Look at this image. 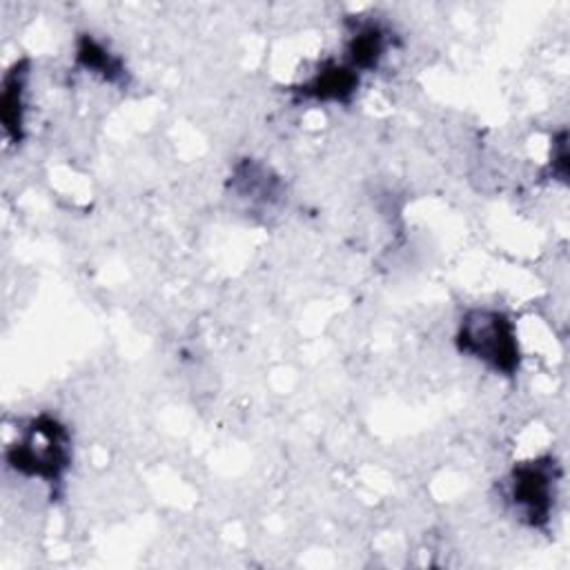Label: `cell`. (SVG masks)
Masks as SVG:
<instances>
[{"label": "cell", "instance_id": "1", "mask_svg": "<svg viewBox=\"0 0 570 570\" xmlns=\"http://www.w3.org/2000/svg\"><path fill=\"white\" fill-rule=\"evenodd\" d=\"M456 345L463 354L494 372L514 374L519 367L514 323L497 309H474L465 314L456 332Z\"/></svg>", "mask_w": 570, "mask_h": 570}, {"label": "cell", "instance_id": "2", "mask_svg": "<svg viewBox=\"0 0 570 570\" xmlns=\"http://www.w3.org/2000/svg\"><path fill=\"white\" fill-rule=\"evenodd\" d=\"M9 463L27 474L47 481L60 479L69 463V439L53 419H33L9 450Z\"/></svg>", "mask_w": 570, "mask_h": 570}, {"label": "cell", "instance_id": "3", "mask_svg": "<svg viewBox=\"0 0 570 570\" xmlns=\"http://www.w3.org/2000/svg\"><path fill=\"white\" fill-rule=\"evenodd\" d=\"M554 479L557 474L550 459L521 463L512 470L508 494L514 510H519L528 523L539 525L548 519L554 501Z\"/></svg>", "mask_w": 570, "mask_h": 570}, {"label": "cell", "instance_id": "4", "mask_svg": "<svg viewBox=\"0 0 570 570\" xmlns=\"http://www.w3.org/2000/svg\"><path fill=\"white\" fill-rule=\"evenodd\" d=\"M24 76L27 71H22V67L16 65V69L9 71V76L4 78V91H2V120H4V129L11 131L16 138H20V129H22V120H24Z\"/></svg>", "mask_w": 570, "mask_h": 570}]
</instances>
